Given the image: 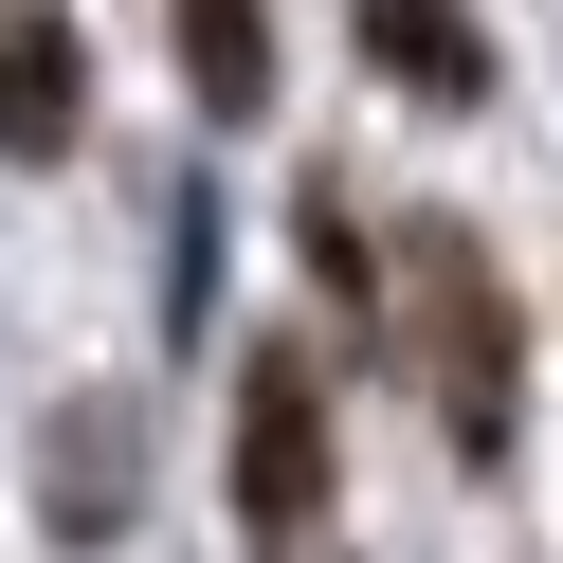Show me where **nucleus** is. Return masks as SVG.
<instances>
[{
  "label": "nucleus",
  "mask_w": 563,
  "mask_h": 563,
  "mask_svg": "<svg viewBox=\"0 0 563 563\" xmlns=\"http://www.w3.org/2000/svg\"><path fill=\"white\" fill-rule=\"evenodd\" d=\"M236 527L255 563H328V364L236 345Z\"/></svg>",
  "instance_id": "2"
},
{
  "label": "nucleus",
  "mask_w": 563,
  "mask_h": 563,
  "mask_svg": "<svg viewBox=\"0 0 563 563\" xmlns=\"http://www.w3.org/2000/svg\"><path fill=\"white\" fill-rule=\"evenodd\" d=\"M74 91H91L74 19H55V0H19V19H0V146H19V164H55V146H74Z\"/></svg>",
  "instance_id": "3"
},
{
  "label": "nucleus",
  "mask_w": 563,
  "mask_h": 563,
  "mask_svg": "<svg viewBox=\"0 0 563 563\" xmlns=\"http://www.w3.org/2000/svg\"><path fill=\"white\" fill-rule=\"evenodd\" d=\"M345 19H364V55L418 91V110H473V91H490V37L454 19V0H345Z\"/></svg>",
  "instance_id": "4"
},
{
  "label": "nucleus",
  "mask_w": 563,
  "mask_h": 563,
  "mask_svg": "<svg viewBox=\"0 0 563 563\" xmlns=\"http://www.w3.org/2000/svg\"><path fill=\"white\" fill-rule=\"evenodd\" d=\"M309 273H328V291H345V309H364V291H382V255H364V219H345V183H309Z\"/></svg>",
  "instance_id": "6"
},
{
  "label": "nucleus",
  "mask_w": 563,
  "mask_h": 563,
  "mask_svg": "<svg viewBox=\"0 0 563 563\" xmlns=\"http://www.w3.org/2000/svg\"><path fill=\"white\" fill-rule=\"evenodd\" d=\"M164 19H183V91L219 128H255L273 110V0H164Z\"/></svg>",
  "instance_id": "5"
},
{
  "label": "nucleus",
  "mask_w": 563,
  "mask_h": 563,
  "mask_svg": "<svg viewBox=\"0 0 563 563\" xmlns=\"http://www.w3.org/2000/svg\"><path fill=\"white\" fill-rule=\"evenodd\" d=\"M400 345H418V382H437V437L490 473L509 418H527V328H509V291H490L473 219H400Z\"/></svg>",
  "instance_id": "1"
}]
</instances>
